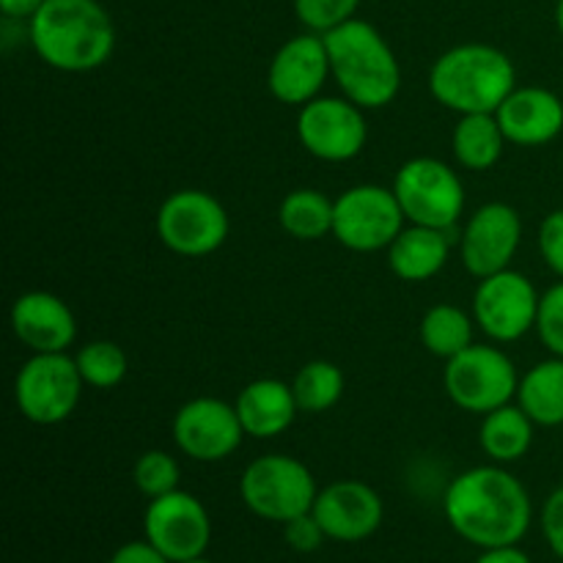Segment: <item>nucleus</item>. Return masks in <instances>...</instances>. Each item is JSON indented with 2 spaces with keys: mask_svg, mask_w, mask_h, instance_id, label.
<instances>
[{
  "mask_svg": "<svg viewBox=\"0 0 563 563\" xmlns=\"http://www.w3.org/2000/svg\"><path fill=\"white\" fill-rule=\"evenodd\" d=\"M443 511L449 526L482 550L520 544L533 520L526 484L500 465L460 473L445 489Z\"/></svg>",
  "mask_w": 563,
  "mask_h": 563,
  "instance_id": "1",
  "label": "nucleus"
},
{
  "mask_svg": "<svg viewBox=\"0 0 563 563\" xmlns=\"http://www.w3.org/2000/svg\"><path fill=\"white\" fill-rule=\"evenodd\" d=\"M31 44L58 71H93L115 47V27L97 0H44L31 16Z\"/></svg>",
  "mask_w": 563,
  "mask_h": 563,
  "instance_id": "2",
  "label": "nucleus"
},
{
  "mask_svg": "<svg viewBox=\"0 0 563 563\" xmlns=\"http://www.w3.org/2000/svg\"><path fill=\"white\" fill-rule=\"evenodd\" d=\"M322 36L328 44L333 80L346 99L363 110H377L394 102L401 88V66L377 27L352 16Z\"/></svg>",
  "mask_w": 563,
  "mask_h": 563,
  "instance_id": "3",
  "label": "nucleus"
},
{
  "mask_svg": "<svg viewBox=\"0 0 563 563\" xmlns=\"http://www.w3.org/2000/svg\"><path fill=\"white\" fill-rule=\"evenodd\" d=\"M515 88V64L504 49L489 44L451 47L429 69L432 97L460 115L495 113Z\"/></svg>",
  "mask_w": 563,
  "mask_h": 563,
  "instance_id": "4",
  "label": "nucleus"
},
{
  "mask_svg": "<svg viewBox=\"0 0 563 563\" xmlns=\"http://www.w3.org/2000/svg\"><path fill=\"white\" fill-rule=\"evenodd\" d=\"M240 495L253 515L284 526L313 509L319 489L313 473L300 460L286 454H267L245 467Z\"/></svg>",
  "mask_w": 563,
  "mask_h": 563,
  "instance_id": "5",
  "label": "nucleus"
},
{
  "mask_svg": "<svg viewBox=\"0 0 563 563\" xmlns=\"http://www.w3.org/2000/svg\"><path fill=\"white\" fill-rule=\"evenodd\" d=\"M443 385L460 410L487 416L517 399L520 377L515 361L489 344H471L465 352L445 361Z\"/></svg>",
  "mask_w": 563,
  "mask_h": 563,
  "instance_id": "6",
  "label": "nucleus"
},
{
  "mask_svg": "<svg viewBox=\"0 0 563 563\" xmlns=\"http://www.w3.org/2000/svg\"><path fill=\"white\" fill-rule=\"evenodd\" d=\"M82 385L86 379L75 357L66 352H33L16 372L14 399L22 418L38 427H55L80 405Z\"/></svg>",
  "mask_w": 563,
  "mask_h": 563,
  "instance_id": "7",
  "label": "nucleus"
},
{
  "mask_svg": "<svg viewBox=\"0 0 563 563\" xmlns=\"http://www.w3.org/2000/svg\"><path fill=\"white\" fill-rule=\"evenodd\" d=\"M394 192L412 225L454 229L465 209V185L451 165L434 157H412L396 170Z\"/></svg>",
  "mask_w": 563,
  "mask_h": 563,
  "instance_id": "8",
  "label": "nucleus"
},
{
  "mask_svg": "<svg viewBox=\"0 0 563 563\" xmlns=\"http://www.w3.org/2000/svg\"><path fill=\"white\" fill-rule=\"evenodd\" d=\"M405 220L394 187L355 185L335 198L333 236L350 251L374 253L394 245Z\"/></svg>",
  "mask_w": 563,
  "mask_h": 563,
  "instance_id": "9",
  "label": "nucleus"
},
{
  "mask_svg": "<svg viewBox=\"0 0 563 563\" xmlns=\"http://www.w3.org/2000/svg\"><path fill=\"white\" fill-rule=\"evenodd\" d=\"M157 234L163 245L179 256H209L229 236V212L212 192H170L157 212Z\"/></svg>",
  "mask_w": 563,
  "mask_h": 563,
  "instance_id": "10",
  "label": "nucleus"
},
{
  "mask_svg": "<svg viewBox=\"0 0 563 563\" xmlns=\"http://www.w3.org/2000/svg\"><path fill=\"white\" fill-rule=\"evenodd\" d=\"M143 539L170 563L201 559L212 539L207 506L185 489L148 500L143 515Z\"/></svg>",
  "mask_w": 563,
  "mask_h": 563,
  "instance_id": "11",
  "label": "nucleus"
},
{
  "mask_svg": "<svg viewBox=\"0 0 563 563\" xmlns=\"http://www.w3.org/2000/svg\"><path fill=\"white\" fill-rule=\"evenodd\" d=\"M297 137L311 157L346 163L366 148L368 126L363 108L346 97H317L297 113Z\"/></svg>",
  "mask_w": 563,
  "mask_h": 563,
  "instance_id": "12",
  "label": "nucleus"
},
{
  "mask_svg": "<svg viewBox=\"0 0 563 563\" xmlns=\"http://www.w3.org/2000/svg\"><path fill=\"white\" fill-rule=\"evenodd\" d=\"M539 300L542 295L537 286L509 267L478 280L476 295H473V319L484 330V335L498 344H511L537 328Z\"/></svg>",
  "mask_w": 563,
  "mask_h": 563,
  "instance_id": "13",
  "label": "nucleus"
},
{
  "mask_svg": "<svg viewBox=\"0 0 563 563\" xmlns=\"http://www.w3.org/2000/svg\"><path fill=\"white\" fill-rule=\"evenodd\" d=\"M522 242V218L515 207L493 201L471 214L460 236L462 264L478 280L509 269Z\"/></svg>",
  "mask_w": 563,
  "mask_h": 563,
  "instance_id": "14",
  "label": "nucleus"
},
{
  "mask_svg": "<svg viewBox=\"0 0 563 563\" xmlns=\"http://www.w3.org/2000/svg\"><path fill=\"white\" fill-rule=\"evenodd\" d=\"M242 429L236 407L229 401L201 396L179 407L174 418V443L185 456L196 462L229 460L240 449Z\"/></svg>",
  "mask_w": 563,
  "mask_h": 563,
  "instance_id": "15",
  "label": "nucleus"
},
{
  "mask_svg": "<svg viewBox=\"0 0 563 563\" xmlns=\"http://www.w3.org/2000/svg\"><path fill=\"white\" fill-rule=\"evenodd\" d=\"M328 77H333V71H330L324 36L322 33H300L275 53L267 71V86L278 102L302 108L319 97Z\"/></svg>",
  "mask_w": 563,
  "mask_h": 563,
  "instance_id": "16",
  "label": "nucleus"
},
{
  "mask_svg": "<svg viewBox=\"0 0 563 563\" xmlns=\"http://www.w3.org/2000/svg\"><path fill=\"white\" fill-rule=\"evenodd\" d=\"M311 511L328 539L346 544L374 537L385 517V506L377 489L368 487L366 482H355V478L333 482L330 487L319 489Z\"/></svg>",
  "mask_w": 563,
  "mask_h": 563,
  "instance_id": "17",
  "label": "nucleus"
},
{
  "mask_svg": "<svg viewBox=\"0 0 563 563\" xmlns=\"http://www.w3.org/2000/svg\"><path fill=\"white\" fill-rule=\"evenodd\" d=\"M506 141L515 146H544L563 132V99L542 86H517L495 110Z\"/></svg>",
  "mask_w": 563,
  "mask_h": 563,
  "instance_id": "18",
  "label": "nucleus"
},
{
  "mask_svg": "<svg viewBox=\"0 0 563 563\" xmlns=\"http://www.w3.org/2000/svg\"><path fill=\"white\" fill-rule=\"evenodd\" d=\"M11 330L31 352H66L75 344L71 308L49 291H27L11 306Z\"/></svg>",
  "mask_w": 563,
  "mask_h": 563,
  "instance_id": "19",
  "label": "nucleus"
},
{
  "mask_svg": "<svg viewBox=\"0 0 563 563\" xmlns=\"http://www.w3.org/2000/svg\"><path fill=\"white\" fill-rule=\"evenodd\" d=\"M234 407L245 434L256 440H269L284 434L295 423L297 412H300L291 385L273 377L253 379L251 385H245L242 394L236 396Z\"/></svg>",
  "mask_w": 563,
  "mask_h": 563,
  "instance_id": "20",
  "label": "nucleus"
},
{
  "mask_svg": "<svg viewBox=\"0 0 563 563\" xmlns=\"http://www.w3.org/2000/svg\"><path fill=\"white\" fill-rule=\"evenodd\" d=\"M454 229H429V225L410 223V229L401 231L394 245L388 247L390 269L410 284H423V280L434 278L449 262L454 242H460L451 236Z\"/></svg>",
  "mask_w": 563,
  "mask_h": 563,
  "instance_id": "21",
  "label": "nucleus"
},
{
  "mask_svg": "<svg viewBox=\"0 0 563 563\" xmlns=\"http://www.w3.org/2000/svg\"><path fill=\"white\" fill-rule=\"evenodd\" d=\"M533 427L537 423L528 418L520 405H504L484 416L478 443L495 465H511L531 451Z\"/></svg>",
  "mask_w": 563,
  "mask_h": 563,
  "instance_id": "22",
  "label": "nucleus"
},
{
  "mask_svg": "<svg viewBox=\"0 0 563 563\" xmlns=\"http://www.w3.org/2000/svg\"><path fill=\"white\" fill-rule=\"evenodd\" d=\"M506 135L500 130L495 113H471L460 115L451 135V148L462 168L467 170H489L504 157Z\"/></svg>",
  "mask_w": 563,
  "mask_h": 563,
  "instance_id": "23",
  "label": "nucleus"
},
{
  "mask_svg": "<svg viewBox=\"0 0 563 563\" xmlns=\"http://www.w3.org/2000/svg\"><path fill=\"white\" fill-rule=\"evenodd\" d=\"M517 405L537 427H563V357L537 363L520 379Z\"/></svg>",
  "mask_w": 563,
  "mask_h": 563,
  "instance_id": "24",
  "label": "nucleus"
},
{
  "mask_svg": "<svg viewBox=\"0 0 563 563\" xmlns=\"http://www.w3.org/2000/svg\"><path fill=\"white\" fill-rule=\"evenodd\" d=\"M333 218L335 201H330L324 192L311 190V187L289 192L278 209L280 229L300 242H317L333 234Z\"/></svg>",
  "mask_w": 563,
  "mask_h": 563,
  "instance_id": "25",
  "label": "nucleus"
},
{
  "mask_svg": "<svg viewBox=\"0 0 563 563\" xmlns=\"http://www.w3.org/2000/svg\"><path fill=\"white\" fill-rule=\"evenodd\" d=\"M421 341L434 357L451 361L473 344V319L460 306L440 302L421 319Z\"/></svg>",
  "mask_w": 563,
  "mask_h": 563,
  "instance_id": "26",
  "label": "nucleus"
},
{
  "mask_svg": "<svg viewBox=\"0 0 563 563\" xmlns=\"http://www.w3.org/2000/svg\"><path fill=\"white\" fill-rule=\"evenodd\" d=\"M346 379L335 363L330 361H311L297 372L291 390H295V399L300 412H328L330 407H335L344 396Z\"/></svg>",
  "mask_w": 563,
  "mask_h": 563,
  "instance_id": "27",
  "label": "nucleus"
},
{
  "mask_svg": "<svg viewBox=\"0 0 563 563\" xmlns=\"http://www.w3.org/2000/svg\"><path fill=\"white\" fill-rule=\"evenodd\" d=\"M75 361L86 385L99 390H110L124 383L126 368H130L126 352L115 341H91L77 352Z\"/></svg>",
  "mask_w": 563,
  "mask_h": 563,
  "instance_id": "28",
  "label": "nucleus"
},
{
  "mask_svg": "<svg viewBox=\"0 0 563 563\" xmlns=\"http://www.w3.org/2000/svg\"><path fill=\"white\" fill-rule=\"evenodd\" d=\"M179 462L168 451H146L137 456L135 467H132V482L148 500L179 489Z\"/></svg>",
  "mask_w": 563,
  "mask_h": 563,
  "instance_id": "29",
  "label": "nucleus"
},
{
  "mask_svg": "<svg viewBox=\"0 0 563 563\" xmlns=\"http://www.w3.org/2000/svg\"><path fill=\"white\" fill-rule=\"evenodd\" d=\"M361 0H295L297 20L311 33H328L355 16Z\"/></svg>",
  "mask_w": 563,
  "mask_h": 563,
  "instance_id": "30",
  "label": "nucleus"
},
{
  "mask_svg": "<svg viewBox=\"0 0 563 563\" xmlns=\"http://www.w3.org/2000/svg\"><path fill=\"white\" fill-rule=\"evenodd\" d=\"M537 335L550 355L563 357V280L550 286L539 300Z\"/></svg>",
  "mask_w": 563,
  "mask_h": 563,
  "instance_id": "31",
  "label": "nucleus"
},
{
  "mask_svg": "<svg viewBox=\"0 0 563 563\" xmlns=\"http://www.w3.org/2000/svg\"><path fill=\"white\" fill-rule=\"evenodd\" d=\"M284 539L295 553H317L324 544V539H328V533L319 526L313 511H308V515H300L295 517V520L284 522Z\"/></svg>",
  "mask_w": 563,
  "mask_h": 563,
  "instance_id": "32",
  "label": "nucleus"
},
{
  "mask_svg": "<svg viewBox=\"0 0 563 563\" xmlns=\"http://www.w3.org/2000/svg\"><path fill=\"white\" fill-rule=\"evenodd\" d=\"M539 253L544 264L563 280V209H555L539 225Z\"/></svg>",
  "mask_w": 563,
  "mask_h": 563,
  "instance_id": "33",
  "label": "nucleus"
},
{
  "mask_svg": "<svg viewBox=\"0 0 563 563\" xmlns=\"http://www.w3.org/2000/svg\"><path fill=\"white\" fill-rule=\"evenodd\" d=\"M542 533L548 539L550 550L563 561V484L553 489L542 506Z\"/></svg>",
  "mask_w": 563,
  "mask_h": 563,
  "instance_id": "34",
  "label": "nucleus"
},
{
  "mask_svg": "<svg viewBox=\"0 0 563 563\" xmlns=\"http://www.w3.org/2000/svg\"><path fill=\"white\" fill-rule=\"evenodd\" d=\"M108 563H170V561L143 539V542L121 544V548L110 555Z\"/></svg>",
  "mask_w": 563,
  "mask_h": 563,
  "instance_id": "35",
  "label": "nucleus"
},
{
  "mask_svg": "<svg viewBox=\"0 0 563 563\" xmlns=\"http://www.w3.org/2000/svg\"><path fill=\"white\" fill-rule=\"evenodd\" d=\"M473 563H533V561L528 559V553H522L517 544H509V548L482 550V555H478Z\"/></svg>",
  "mask_w": 563,
  "mask_h": 563,
  "instance_id": "36",
  "label": "nucleus"
},
{
  "mask_svg": "<svg viewBox=\"0 0 563 563\" xmlns=\"http://www.w3.org/2000/svg\"><path fill=\"white\" fill-rule=\"evenodd\" d=\"M44 5V0H0V11H3L9 20H31L38 9Z\"/></svg>",
  "mask_w": 563,
  "mask_h": 563,
  "instance_id": "37",
  "label": "nucleus"
},
{
  "mask_svg": "<svg viewBox=\"0 0 563 563\" xmlns=\"http://www.w3.org/2000/svg\"><path fill=\"white\" fill-rule=\"evenodd\" d=\"M555 22H559V31L563 36V0H559V5H555Z\"/></svg>",
  "mask_w": 563,
  "mask_h": 563,
  "instance_id": "38",
  "label": "nucleus"
},
{
  "mask_svg": "<svg viewBox=\"0 0 563 563\" xmlns=\"http://www.w3.org/2000/svg\"><path fill=\"white\" fill-rule=\"evenodd\" d=\"M181 563H212V561H207V559H203V555H201V559H192V561H181Z\"/></svg>",
  "mask_w": 563,
  "mask_h": 563,
  "instance_id": "39",
  "label": "nucleus"
}]
</instances>
